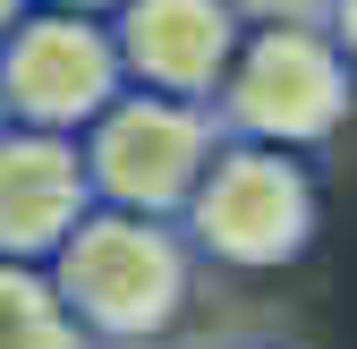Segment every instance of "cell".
Wrapping results in <instances>:
<instances>
[{"label": "cell", "instance_id": "cell-4", "mask_svg": "<svg viewBox=\"0 0 357 349\" xmlns=\"http://www.w3.org/2000/svg\"><path fill=\"white\" fill-rule=\"evenodd\" d=\"M85 154V188L111 213H145V222H178L204 179V162L221 154V119L213 103H170V94H128L77 137Z\"/></svg>", "mask_w": 357, "mask_h": 349}, {"label": "cell", "instance_id": "cell-3", "mask_svg": "<svg viewBox=\"0 0 357 349\" xmlns=\"http://www.w3.org/2000/svg\"><path fill=\"white\" fill-rule=\"evenodd\" d=\"M315 230H324L315 162L247 137H221V154L204 162L178 213V239L196 247V265H230V273H281L315 247Z\"/></svg>", "mask_w": 357, "mask_h": 349}, {"label": "cell", "instance_id": "cell-6", "mask_svg": "<svg viewBox=\"0 0 357 349\" xmlns=\"http://www.w3.org/2000/svg\"><path fill=\"white\" fill-rule=\"evenodd\" d=\"M102 26H111L119 77L137 94H170V103H213L221 68L247 34L238 0H119Z\"/></svg>", "mask_w": 357, "mask_h": 349}, {"label": "cell", "instance_id": "cell-8", "mask_svg": "<svg viewBox=\"0 0 357 349\" xmlns=\"http://www.w3.org/2000/svg\"><path fill=\"white\" fill-rule=\"evenodd\" d=\"M0 349H94L34 265H0Z\"/></svg>", "mask_w": 357, "mask_h": 349}, {"label": "cell", "instance_id": "cell-10", "mask_svg": "<svg viewBox=\"0 0 357 349\" xmlns=\"http://www.w3.org/2000/svg\"><path fill=\"white\" fill-rule=\"evenodd\" d=\"M34 9H77V17H111L119 0H34Z\"/></svg>", "mask_w": 357, "mask_h": 349}, {"label": "cell", "instance_id": "cell-5", "mask_svg": "<svg viewBox=\"0 0 357 349\" xmlns=\"http://www.w3.org/2000/svg\"><path fill=\"white\" fill-rule=\"evenodd\" d=\"M128 94L111 26L77 9H26L17 34L0 43V111L9 128H43V137H85L111 103Z\"/></svg>", "mask_w": 357, "mask_h": 349}, {"label": "cell", "instance_id": "cell-12", "mask_svg": "<svg viewBox=\"0 0 357 349\" xmlns=\"http://www.w3.org/2000/svg\"><path fill=\"white\" fill-rule=\"evenodd\" d=\"M0 128H9V111H0Z\"/></svg>", "mask_w": 357, "mask_h": 349}, {"label": "cell", "instance_id": "cell-2", "mask_svg": "<svg viewBox=\"0 0 357 349\" xmlns=\"http://www.w3.org/2000/svg\"><path fill=\"white\" fill-rule=\"evenodd\" d=\"M349 111H357V68L332 52V34L306 26V17H255L238 34L230 68H221V94H213L221 137L281 145V154L332 145L349 128Z\"/></svg>", "mask_w": 357, "mask_h": 349}, {"label": "cell", "instance_id": "cell-9", "mask_svg": "<svg viewBox=\"0 0 357 349\" xmlns=\"http://www.w3.org/2000/svg\"><path fill=\"white\" fill-rule=\"evenodd\" d=\"M324 34H332V52L357 68V0H324Z\"/></svg>", "mask_w": 357, "mask_h": 349}, {"label": "cell", "instance_id": "cell-7", "mask_svg": "<svg viewBox=\"0 0 357 349\" xmlns=\"http://www.w3.org/2000/svg\"><path fill=\"white\" fill-rule=\"evenodd\" d=\"M94 213L77 137H43V128H0V265H52L60 239Z\"/></svg>", "mask_w": 357, "mask_h": 349}, {"label": "cell", "instance_id": "cell-1", "mask_svg": "<svg viewBox=\"0 0 357 349\" xmlns=\"http://www.w3.org/2000/svg\"><path fill=\"white\" fill-rule=\"evenodd\" d=\"M60 315L94 341V349H145L178 332L196 298V247L178 239V222H145V213H111L94 205L85 222L60 239V255L43 265Z\"/></svg>", "mask_w": 357, "mask_h": 349}, {"label": "cell", "instance_id": "cell-11", "mask_svg": "<svg viewBox=\"0 0 357 349\" xmlns=\"http://www.w3.org/2000/svg\"><path fill=\"white\" fill-rule=\"evenodd\" d=\"M26 9H34V0H0V43L17 34V17H26Z\"/></svg>", "mask_w": 357, "mask_h": 349}]
</instances>
